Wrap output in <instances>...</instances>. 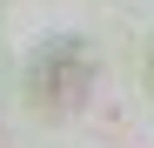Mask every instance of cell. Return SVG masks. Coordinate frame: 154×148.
I'll list each match as a JSON object with an SVG mask.
<instances>
[{
    "mask_svg": "<svg viewBox=\"0 0 154 148\" xmlns=\"http://www.w3.org/2000/svg\"><path fill=\"white\" fill-rule=\"evenodd\" d=\"M87 88H94V61H87V40L74 34H54L27 67V101L40 114H74L87 101Z\"/></svg>",
    "mask_w": 154,
    "mask_h": 148,
    "instance_id": "cell-1",
    "label": "cell"
}]
</instances>
